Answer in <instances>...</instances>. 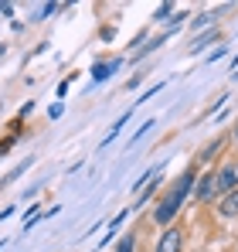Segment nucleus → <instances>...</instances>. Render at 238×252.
I'll return each mask as SVG.
<instances>
[{
	"label": "nucleus",
	"mask_w": 238,
	"mask_h": 252,
	"mask_svg": "<svg viewBox=\"0 0 238 252\" xmlns=\"http://www.w3.org/2000/svg\"><path fill=\"white\" fill-rule=\"evenodd\" d=\"M191 184H194V170H187V174H180L177 177V184L170 188V194L163 198V205L157 208V221H170L177 208L184 205V198H187V191H191Z\"/></svg>",
	"instance_id": "f257e3e1"
},
{
	"label": "nucleus",
	"mask_w": 238,
	"mask_h": 252,
	"mask_svg": "<svg viewBox=\"0 0 238 252\" xmlns=\"http://www.w3.org/2000/svg\"><path fill=\"white\" fill-rule=\"evenodd\" d=\"M157 252H180V232L177 228H167L163 232V239H160Z\"/></svg>",
	"instance_id": "f03ea898"
},
{
	"label": "nucleus",
	"mask_w": 238,
	"mask_h": 252,
	"mask_svg": "<svg viewBox=\"0 0 238 252\" xmlns=\"http://www.w3.org/2000/svg\"><path fill=\"white\" fill-rule=\"evenodd\" d=\"M214 188H218V174H204V181H201V188H198V198L201 201H211Z\"/></svg>",
	"instance_id": "7ed1b4c3"
},
{
	"label": "nucleus",
	"mask_w": 238,
	"mask_h": 252,
	"mask_svg": "<svg viewBox=\"0 0 238 252\" xmlns=\"http://www.w3.org/2000/svg\"><path fill=\"white\" fill-rule=\"evenodd\" d=\"M218 208H221L225 218H235V215H238V191H228V194L221 198V205H218Z\"/></svg>",
	"instance_id": "20e7f679"
},
{
	"label": "nucleus",
	"mask_w": 238,
	"mask_h": 252,
	"mask_svg": "<svg viewBox=\"0 0 238 252\" xmlns=\"http://www.w3.org/2000/svg\"><path fill=\"white\" fill-rule=\"evenodd\" d=\"M235 170H221V174H218V188H221V191H235Z\"/></svg>",
	"instance_id": "39448f33"
},
{
	"label": "nucleus",
	"mask_w": 238,
	"mask_h": 252,
	"mask_svg": "<svg viewBox=\"0 0 238 252\" xmlns=\"http://www.w3.org/2000/svg\"><path fill=\"white\" fill-rule=\"evenodd\" d=\"M211 41H218V31H208V34H201L198 41H194V51H201V48H208Z\"/></svg>",
	"instance_id": "423d86ee"
},
{
	"label": "nucleus",
	"mask_w": 238,
	"mask_h": 252,
	"mask_svg": "<svg viewBox=\"0 0 238 252\" xmlns=\"http://www.w3.org/2000/svg\"><path fill=\"white\" fill-rule=\"evenodd\" d=\"M109 72H116V62H113V65H95V72H92V75H95V79H106Z\"/></svg>",
	"instance_id": "0eeeda50"
},
{
	"label": "nucleus",
	"mask_w": 238,
	"mask_h": 252,
	"mask_svg": "<svg viewBox=\"0 0 238 252\" xmlns=\"http://www.w3.org/2000/svg\"><path fill=\"white\" fill-rule=\"evenodd\" d=\"M116 252H133V235H126L122 242H119V249Z\"/></svg>",
	"instance_id": "6e6552de"
}]
</instances>
